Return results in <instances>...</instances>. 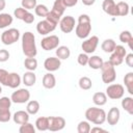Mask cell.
<instances>
[{
	"instance_id": "cell-16",
	"label": "cell",
	"mask_w": 133,
	"mask_h": 133,
	"mask_svg": "<svg viewBox=\"0 0 133 133\" xmlns=\"http://www.w3.org/2000/svg\"><path fill=\"white\" fill-rule=\"evenodd\" d=\"M61 65V61L58 57H48L44 61V66L48 72H55L57 71Z\"/></svg>"
},
{
	"instance_id": "cell-45",
	"label": "cell",
	"mask_w": 133,
	"mask_h": 133,
	"mask_svg": "<svg viewBox=\"0 0 133 133\" xmlns=\"http://www.w3.org/2000/svg\"><path fill=\"white\" fill-rule=\"evenodd\" d=\"M33 21H34V16H33L31 12L28 11V12L25 15V17H24L23 22H25L26 24H31V23H33Z\"/></svg>"
},
{
	"instance_id": "cell-11",
	"label": "cell",
	"mask_w": 133,
	"mask_h": 133,
	"mask_svg": "<svg viewBox=\"0 0 133 133\" xmlns=\"http://www.w3.org/2000/svg\"><path fill=\"white\" fill-rule=\"evenodd\" d=\"M59 37L57 35H49L41 41V46L45 51H51L58 47Z\"/></svg>"
},
{
	"instance_id": "cell-36",
	"label": "cell",
	"mask_w": 133,
	"mask_h": 133,
	"mask_svg": "<svg viewBox=\"0 0 133 133\" xmlns=\"http://www.w3.org/2000/svg\"><path fill=\"white\" fill-rule=\"evenodd\" d=\"M19 132L20 133H35V128L32 124L27 122V123H24L20 126Z\"/></svg>"
},
{
	"instance_id": "cell-40",
	"label": "cell",
	"mask_w": 133,
	"mask_h": 133,
	"mask_svg": "<svg viewBox=\"0 0 133 133\" xmlns=\"http://www.w3.org/2000/svg\"><path fill=\"white\" fill-rule=\"evenodd\" d=\"M28 12V10L27 9H25V8H23L22 6L21 7H18V8H16L15 9V11H14V16L17 18V19H19V20H22L23 21V19H24V17H25V15Z\"/></svg>"
},
{
	"instance_id": "cell-31",
	"label": "cell",
	"mask_w": 133,
	"mask_h": 133,
	"mask_svg": "<svg viewBox=\"0 0 133 133\" xmlns=\"http://www.w3.org/2000/svg\"><path fill=\"white\" fill-rule=\"evenodd\" d=\"M124 83L125 86L130 95H133V73L129 72L124 77Z\"/></svg>"
},
{
	"instance_id": "cell-21",
	"label": "cell",
	"mask_w": 133,
	"mask_h": 133,
	"mask_svg": "<svg viewBox=\"0 0 133 133\" xmlns=\"http://www.w3.org/2000/svg\"><path fill=\"white\" fill-rule=\"evenodd\" d=\"M21 81H22V79L18 73H9L6 86H8L10 88H17L21 84Z\"/></svg>"
},
{
	"instance_id": "cell-41",
	"label": "cell",
	"mask_w": 133,
	"mask_h": 133,
	"mask_svg": "<svg viewBox=\"0 0 133 133\" xmlns=\"http://www.w3.org/2000/svg\"><path fill=\"white\" fill-rule=\"evenodd\" d=\"M8 75H9V73H8L6 70L0 69V83H1L2 85H5V86H6L7 80H8Z\"/></svg>"
},
{
	"instance_id": "cell-49",
	"label": "cell",
	"mask_w": 133,
	"mask_h": 133,
	"mask_svg": "<svg viewBox=\"0 0 133 133\" xmlns=\"http://www.w3.org/2000/svg\"><path fill=\"white\" fill-rule=\"evenodd\" d=\"M5 5H6L5 0H0V11L3 10V9L5 8Z\"/></svg>"
},
{
	"instance_id": "cell-18",
	"label": "cell",
	"mask_w": 133,
	"mask_h": 133,
	"mask_svg": "<svg viewBox=\"0 0 133 133\" xmlns=\"http://www.w3.org/2000/svg\"><path fill=\"white\" fill-rule=\"evenodd\" d=\"M102 8L107 15L112 17H117L116 3L114 2V0H104L102 2Z\"/></svg>"
},
{
	"instance_id": "cell-48",
	"label": "cell",
	"mask_w": 133,
	"mask_h": 133,
	"mask_svg": "<svg viewBox=\"0 0 133 133\" xmlns=\"http://www.w3.org/2000/svg\"><path fill=\"white\" fill-rule=\"evenodd\" d=\"M82 1V3L84 4V5H86V6H90V5H92L95 2H96V0H81Z\"/></svg>"
},
{
	"instance_id": "cell-22",
	"label": "cell",
	"mask_w": 133,
	"mask_h": 133,
	"mask_svg": "<svg viewBox=\"0 0 133 133\" xmlns=\"http://www.w3.org/2000/svg\"><path fill=\"white\" fill-rule=\"evenodd\" d=\"M103 59L98 56V55H94L91 57H88V61H87V64L90 69L92 70H100L102 64H103Z\"/></svg>"
},
{
	"instance_id": "cell-2",
	"label": "cell",
	"mask_w": 133,
	"mask_h": 133,
	"mask_svg": "<svg viewBox=\"0 0 133 133\" xmlns=\"http://www.w3.org/2000/svg\"><path fill=\"white\" fill-rule=\"evenodd\" d=\"M91 31V22L88 15L82 14L78 18V24L75 29V33L79 38H86Z\"/></svg>"
},
{
	"instance_id": "cell-14",
	"label": "cell",
	"mask_w": 133,
	"mask_h": 133,
	"mask_svg": "<svg viewBox=\"0 0 133 133\" xmlns=\"http://www.w3.org/2000/svg\"><path fill=\"white\" fill-rule=\"evenodd\" d=\"M59 27L63 33H70L75 28V19L72 16H65L59 20Z\"/></svg>"
},
{
	"instance_id": "cell-33",
	"label": "cell",
	"mask_w": 133,
	"mask_h": 133,
	"mask_svg": "<svg viewBox=\"0 0 133 133\" xmlns=\"http://www.w3.org/2000/svg\"><path fill=\"white\" fill-rule=\"evenodd\" d=\"M12 17L9 14L6 12H2L0 14V29L6 28L7 26H9L12 23Z\"/></svg>"
},
{
	"instance_id": "cell-17",
	"label": "cell",
	"mask_w": 133,
	"mask_h": 133,
	"mask_svg": "<svg viewBox=\"0 0 133 133\" xmlns=\"http://www.w3.org/2000/svg\"><path fill=\"white\" fill-rule=\"evenodd\" d=\"M121 117V112L119 109L116 107H111L108 111V113L106 114V122L108 123V125L110 126H115Z\"/></svg>"
},
{
	"instance_id": "cell-35",
	"label": "cell",
	"mask_w": 133,
	"mask_h": 133,
	"mask_svg": "<svg viewBox=\"0 0 133 133\" xmlns=\"http://www.w3.org/2000/svg\"><path fill=\"white\" fill-rule=\"evenodd\" d=\"M24 66L28 70V71H34L37 68V60L34 57H27L24 60Z\"/></svg>"
},
{
	"instance_id": "cell-38",
	"label": "cell",
	"mask_w": 133,
	"mask_h": 133,
	"mask_svg": "<svg viewBox=\"0 0 133 133\" xmlns=\"http://www.w3.org/2000/svg\"><path fill=\"white\" fill-rule=\"evenodd\" d=\"M78 133H89L90 131V125L88 121H81L77 126Z\"/></svg>"
},
{
	"instance_id": "cell-39",
	"label": "cell",
	"mask_w": 133,
	"mask_h": 133,
	"mask_svg": "<svg viewBox=\"0 0 133 133\" xmlns=\"http://www.w3.org/2000/svg\"><path fill=\"white\" fill-rule=\"evenodd\" d=\"M36 0H22L21 5L23 8L29 10V9H33L36 6Z\"/></svg>"
},
{
	"instance_id": "cell-44",
	"label": "cell",
	"mask_w": 133,
	"mask_h": 133,
	"mask_svg": "<svg viewBox=\"0 0 133 133\" xmlns=\"http://www.w3.org/2000/svg\"><path fill=\"white\" fill-rule=\"evenodd\" d=\"M125 62H126V64L129 68H133V54L132 53L126 54V56H125Z\"/></svg>"
},
{
	"instance_id": "cell-42",
	"label": "cell",
	"mask_w": 133,
	"mask_h": 133,
	"mask_svg": "<svg viewBox=\"0 0 133 133\" xmlns=\"http://www.w3.org/2000/svg\"><path fill=\"white\" fill-rule=\"evenodd\" d=\"M77 61H78V63H79L80 65H82V66L86 65V64H87V61H88V56H87V54H86V53H80V54L78 55Z\"/></svg>"
},
{
	"instance_id": "cell-27",
	"label": "cell",
	"mask_w": 133,
	"mask_h": 133,
	"mask_svg": "<svg viewBox=\"0 0 133 133\" xmlns=\"http://www.w3.org/2000/svg\"><path fill=\"white\" fill-rule=\"evenodd\" d=\"M92 102L97 106H103V105H105L106 102H107V96H106V94L105 92H102V91H98V92L94 94V96H92Z\"/></svg>"
},
{
	"instance_id": "cell-20",
	"label": "cell",
	"mask_w": 133,
	"mask_h": 133,
	"mask_svg": "<svg viewBox=\"0 0 133 133\" xmlns=\"http://www.w3.org/2000/svg\"><path fill=\"white\" fill-rule=\"evenodd\" d=\"M55 85H56L55 76H54L51 72L45 74L44 77H43V86H44L45 88H47V89H51V88H53Z\"/></svg>"
},
{
	"instance_id": "cell-10",
	"label": "cell",
	"mask_w": 133,
	"mask_h": 133,
	"mask_svg": "<svg viewBox=\"0 0 133 133\" xmlns=\"http://www.w3.org/2000/svg\"><path fill=\"white\" fill-rule=\"evenodd\" d=\"M29 99H30V92L26 88H19V89H17L16 91H14L11 94V97H10L11 102L17 103V104L26 103V102L29 101Z\"/></svg>"
},
{
	"instance_id": "cell-12",
	"label": "cell",
	"mask_w": 133,
	"mask_h": 133,
	"mask_svg": "<svg viewBox=\"0 0 133 133\" xmlns=\"http://www.w3.org/2000/svg\"><path fill=\"white\" fill-rule=\"evenodd\" d=\"M56 28V24L50 22L49 20L45 19V20H42L37 23L36 25V31L41 34V35H47L49 34L50 32L54 31Z\"/></svg>"
},
{
	"instance_id": "cell-46",
	"label": "cell",
	"mask_w": 133,
	"mask_h": 133,
	"mask_svg": "<svg viewBox=\"0 0 133 133\" xmlns=\"http://www.w3.org/2000/svg\"><path fill=\"white\" fill-rule=\"evenodd\" d=\"M63 2H64L66 7H73V6H75L77 4L78 0H63Z\"/></svg>"
},
{
	"instance_id": "cell-26",
	"label": "cell",
	"mask_w": 133,
	"mask_h": 133,
	"mask_svg": "<svg viewBox=\"0 0 133 133\" xmlns=\"http://www.w3.org/2000/svg\"><path fill=\"white\" fill-rule=\"evenodd\" d=\"M56 57H58L60 60L61 59H68L71 55V51L69 49V47L66 46H58L56 48Z\"/></svg>"
},
{
	"instance_id": "cell-34",
	"label": "cell",
	"mask_w": 133,
	"mask_h": 133,
	"mask_svg": "<svg viewBox=\"0 0 133 133\" xmlns=\"http://www.w3.org/2000/svg\"><path fill=\"white\" fill-rule=\"evenodd\" d=\"M78 84H79V87H80L81 89H83V90H88V89H90L91 86H92L91 80H90L88 77H86V76L81 77V78L79 79Z\"/></svg>"
},
{
	"instance_id": "cell-32",
	"label": "cell",
	"mask_w": 133,
	"mask_h": 133,
	"mask_svg": "<svg viewBox=\"0 0 133 133\" xmlns=\"http://www.w3.org/2000/svg\"><path fill=\"white\" fill-rule=\"evenodd\" d=\"M39 110V103L35 100H31L27 103V106H26V111L29 113V115H34L38 112Z\"/></svg>"
},
{
	"instance_id": "cell-1",
	"label": "cell",
	"mask_w": 133,
	"mask_h": 133,
	"mask_svg": "<svg viewBox=\"0 0 133 133\" xmlns=\"http://www.w3.org/2000/svg\"><path fill=\"white\" fill-rule=\"evenodd\" d=\"M22 50L26 57H35L37 54L35 46V36L32 32L27 31L22 35Z\"/></svg>"
},
{
	"instance_id": "cell-3",
	"label": "cell",
	"mask_w": 133,
	"mask_h": 133,
	"mask_svg": "<svg viewBox=\"0 0 133 133\" xmlns=\"http://www.w3.org/2000/svg\"><path fill=\"white\" fill-rule=\"evenodd\" d=\"M85 118L95 125H102L106 122V112L99 107H89L85 111Z\"/></svg>"
},
{
	"instance_id": "cell-25",
	"label": "cell",
	"mask_w": 133,
	"mask_h": 133,
	"mask_svg": "<svg viewBox=\"0 0 133 133\" xmlns=\"http://www.w3.org/2000/svg\"><path fill=\"white\" fill-rule=\"evenodd\" d=\"M119 41L122 43H125V44H128L129 45V48L130 49H133V36H132V33L129 31V30H124L119 33Z\"/></svg>"
},
{
	"instance_id": "cell-9",
	"label": "cell",
	"mask_w": 133,
	"mask_h": 133,
	"mask_svg": "<svg viewBox=\"0 0 133 133\" xmlns=\"http://www.w3.org/2000/svg\"><path fill=\"white\" fill-rule=\"evenodd\" d=\"M124 94H125V88L122 84L113 83V84L108 85L106 88V96L112 100L122 99L124 97Z\"/></svg>"
},
{
	"instance_id": "cell-30",
	"label": "cell",
	"mask_w": 133,
	"mask_h": 133,
	"mask_svg": "<svg viewBox=\"0 0 133 133\" xmlns=\"http://www.w3.org/2000/svg\"><path fill=\"white\" fill-rule=\"evenodd\" d=\"M115 46H116V43H115L112 38H107V39H105V41L102 43L101 48H102V50H103L105 53H111V52L114 50Z\"/></svg>"
},
{
	"instance_id": "cell-6",
	"label": "cell",
	"mask_w": 133,
	"mask_h": 133,
	"mask_svg": "<svg viewBox=\"0 0 133 133\" xmlns=\"http://www.w3.org/2000/svg\"><path fill=\"white\" fill-rule=\"evenodd\" d=\"M10 105L11 100L8 97H2L0 98V122L1 123H7L10 117Z\"/></svg>"
},
{
	"instance_id": "cell-28",
	"label": "cell",
	"mask_w": 133,
	"mask_h": 133,
	"mask_svg": "<svg viewBox=\"0 0 133 133\" xmlns=\"http://www.w3.org/2000/svg\"><path fill=\"white\" fill-rule=\"evenodd\" d=\"M35 128L38 131H47L49 128V118L48 116H41L35 121Z\"/></svg>"
},
{
	"instance_id": "cell-15",
	"label": "cell",
	"mask_w": 133,
	"mask_h": 133,
	"mask_svg": "<svg viewBox=\"0 0 133 133\" xmlns=\"http://www.w3.org/2000/svg\"><path fill=\"white\" fill-rule=\"evenodd\" d=\"M49 118V128L48 130L55 132L60 131L65 126V119L61 116H48Z\"/></svg>"
},
{
	"instance_id": "cell-50",
	"label": "cell",
	"mask_w": 133,
	"mask_h": 133,
	"mask_svg": "<svg viewBox=\"0 0 133 133\" xmlns=\"http://www.w3.org/2000/svg\"><path fill=\"white\" fill-rule=\"evenodd\" d=\"M2 92V87H1V85H0V94Z\"/></svg>"
},
{
	"instance_id": "cell-47",
	"label": "cell",
	"mask_w": 133,
	"mask_h": 133,
	"mask_svg": "<svg viewBox=\"0 0 133 133\" xmlns=\"http://www.w3.org/2000/svg\"><path fill=\"white\" fill-rule=\"evenodd\" d=\"M89 132H106L105 129H102L100 127H94V128H90V131Z\"/></svg>"
},
{
	"instance_id": "cell-19",
	"label": "cell",
	"mask_w": 133,
	"mask_h": 133,
	"mask_svg": "<svg viewBox=\"0 0 133 133\" xmlns=\"http://www.w3.org/2000/svg\"><path fill=\"white\" fill-rule=\"evenodd\" d=\"M12 119L17 125H22L29 121V113L24 110H19L17 112H15Z\"/></svg>"
},
{
	"instance_id": "cell-4",
	"label": "cell",
	"mask_w": 133,
	"mask_h": 133,
	"mask_svg": "<svg viewBox=\"0 0 133 133\" xmlns=\"http://www.w3.org/2000/svg\"><path fill=\"white\" fill-rule=\"evenodd\" d=\"M65 8H66V6H65L63 0H55L53 3L52 9L49 10L48 15L46 16V19L57 25L59 23V20L62 17Z\"/></svg>"
},
{
	"instance_id": "cell-43",
	"label": "cell",
	"mask_w": 133,
	"mask_h": 133,
	"mask_svg": "<svg viewBox=\"0 0 133 133\" xmlns=\"http://www.w3.org/2000/svg\"><path fill=\"white\" fill-rule=\"evenodd\" d=\"M9 58V52L5 49L0 50V62H5Z\"/></svg>"
},
{
	"instance_id": "cell-29",
	"label": "cell",
	"mask_w": 133,
	"mask_h": 133,
	"mask_svg": "<svg viewBox=\"0 0 133 133\" xmlns=\"http://www.w3.org/2000/svg\"><path fill=\"white\" fill-rule=\"evenodd\" d=\"M122 107L123 109L129 113L130 115L133 114V98L131 97H125L122 100Z\"/></svg>"
},
{
	"instance_id": "cell-24",
	"label": "cell",
	"mask_w": 133,
	"mask_h": 133,
	"mask_svg": "<svg viewBox=\"0 0 133 133\" xmlns=\"http://www.w3.org/2000/svg\"><path fill=\"white\" fill-rule=\"evenodd\" d=\"M130 6L127 2L125 1H119L116 3V11H117V17H126L129 14Z\"/></svg>"
},
{
	"instance_id": "cell-37",
	"label": "cell",
	"mask_w": 133,
	"mask_h": 133,
	"mask_svg": "<svg viewBox=\"0 0 133 133\" xmlns=\"http://www.w3.org/2000/svg\"><path fill=\"white\" fill-rule=\"evenodd\" d=\"M34 11H35V15L36 16H38V17H45L46 18V16L49 12V9L44 4H36V6L34 7Z\"/></svg>"
},
{
	"instance_id": "cell-8",
	"label": "cell",
	"mask_w": 133,
	"mask_h": 133,
	"mask_svg": "<svg viewBox=\"0 0 133 133\" xmlns=\"http://www.w3.org/2000/svg\"><path fill=\"white\" fill-rule=\"evenodd\" d=\"M20 38V31L16 28H9L1 33V42L4 45H12Z\"/></svg>"
},
{
	"instance_id": "cell-23",
	"label": "cell",
	"mask_w": 133,
	"mask_h": 133,
	"mask_svg": "<svg viewBox=\"0 0 133 133\" xmlns=\"http://www.w3.org/2000/svg\"><path fill=\"white\" fill-rule=\"evenodd\" d=\"M22 81L26 86H33L36 82V76L32 71H28L23 75Z\"/></svg>"
},
{
	"instance_id": "cell-7",
	"label": "cell",
	"mask_w": 133,
	"mask_h": 133,
	"mask_svg": "<svg viewBox=\"0 0 133 133\" xmlns=\"http://www.w3.org/2000/svg\"><path fill=\"white\" fill-rule=\"evenodd\" d=\"M126 54H127V50L125 49V47L122 45H116L114 50L111 52V55L109 57V61L114 66H117V65L123 63Z\"/></svg>"
},
{
	"instance_id": "cell-5",
	"label": "cell",
	"mask_w": 133,
	"mask_h": 133,
	"mask_svg": "<svg viewBox=\"0 0 133 133\" xmlns=\"http://www.w3.org/2000/svg\"><path fill=\"white\" fill-rule=\"evenodd\" d=\"M101 72H102V80L104 83H112L115 78H116V72L114 69V65L109 61H104L102 66H101Z\"/></svg>"
},
{
	"instance_id": "cell-13",
	"label": "cell",
	"mask_w": 133,
	"mask_h": 133,
	"mask_svg": "<svg viewBox=\"0 0 133 133\" xmlns=\"http://www.w3.org/2000/svg\"><path fill=\"white\" fill-rule=\"evenodd\" d=\"M98 44H99V37L96 36V35H92L91 37H88L86 38L82 45H81V48L83 50L84 53L86 54H91L96 51L97 47H98Z\"/></svg>"
}]
</instances>
